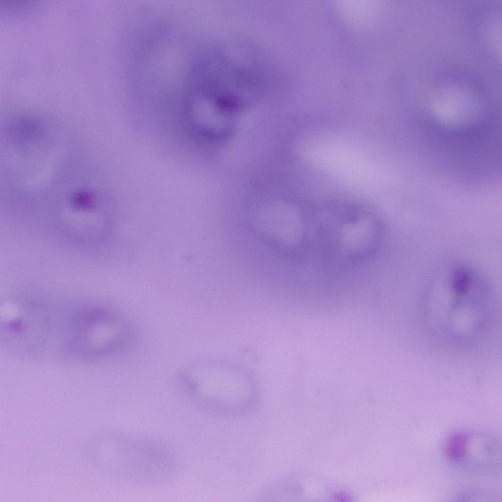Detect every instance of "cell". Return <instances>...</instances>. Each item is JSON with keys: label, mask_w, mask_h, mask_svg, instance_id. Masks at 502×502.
Masks as SVG:
<instances>
[{"label": "cell", "mask_w": 502, "mask_h": 502, "mask_svg": "<svg viewBox=\"0 0 502 502\" xmlns=\"http://www.w3.org/2000/svg\"><path fill=\"white\" fill-rule=\"evenodd\" d=\"M343 216L325 219L323 243L326 256L347 266L373 255L381 240L382 227L371 215Z\"/></svg>", "instance_id": "1"}]
</instances>
